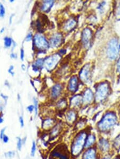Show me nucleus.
Listing matches in <instances>:
<instances>
[{"mask_svg":"<svg viewBox=\"0 0 120 159\" xmlns=\"http://www.w3.org/2000/svg\"><path fill=\"white\" fill-rule=\"evenodd\" d=\"M15 16V14H12L10 15V16L9 17V24L11 25L12 23H13V17Z\"/></svg>","mask_w":120,"mask_h":159,"instance_id":"42","label":"nucleus"},{"mask_svg":"<svg viewBox=\"0 0 120 159\" xmlns=\"http://www.w3.org/2000/svg\"><path fill=\"white\" fill-rule=\"evenodd\" d=\"M58 122L56 119L52 117H46L43 119L41 124L42 129L44 131L49 132Z\"/></svg>","mask_w":120,"mask_h":159,"instance_id":"12","label":"nucleus"},{"mask_svg":"<svg viewBox=\"0 0 120 159\" xmlns=\"http://www.w3.org/2000/svg\"><path fill=\"white\" fill-rule=\"evenodd\" d=\"M14 68H15L14 66H13V65H11L9 68L8 70V72L9 74H10L13 77L15 76V72L13 71Z\"/></svg>","mask_w":120,"mask_h":159,"instance_id":"34","label":"nucleus"},{"mask_svg":"<svg viewBox=\"0 0 120 159\" xmlns=\"http://www.w3.org/2000/svg\"><path fill=\"white\" fill-rule=\"evenodd\" d=\"M26 109L27 110L28 112L32 114V112H34V107L33 104H30L26 107Z\"/></svg>","mask_w":120,"mask_h":159,"instance_id":"36","label":"nucleus"},{"mask_svg":"<svg viewBox=\"0 0 120 159\" xmlns=\"http://www.w3.org/2000/svg\"><path fill=\"white\" fill-rule=\"evenodd\" d=\"M117 70L119 73H120V57L118 59V63H117Z\"/></svg>","mask_w":120,"mask_h":159,"instance_id":"43","label":"nucleus"},{"mask_svg":"<svg viewBox=\"0 0 120 159\" xmlns=\"http://www.w3.org/2000/svg\"><path fill=\"white\" fill-rule=\"evenodd\" d=\"M111 159V156L110 155H106L105 157H104L102 159Z\"/></svg>","mask_w":120,"mask_h":159,"instance_id":"46","label":"nucleus"},{"mask_svg":"<svg viewBox=\"0 0 120 159\" xmlns=\"http://www.w3.org/2000/svg\"><path fill=\"white\" fill-rule=\"evenodd\" d=\"M83 104L82 96L81 94H76L73 96L70 99V107L71 109H75L76 108H80Z\"/></svg>","mask_w":120,"mask_h":159,"instance_id":"16","label":"nucleus"},{"mask_svg":"<svg viewBox=\"0 0 120 159\" xmlns=\"http://www.w3.org/2000/svg\"><path fill=\"white\" fill-rule=\"evenodd\" d=\"M21 69L23 70V71H25L26 69V66L24 64H23L21 65Z\"/></svg>","mask_w":120,"mask_h":159,"instance_id":"45","label":"nucleus"},{"mask_svg":"<svg viewBox=\"0 0 120 159\" xmlns=\"http://www.w3.org/2000/svg\"><path fill=\"white\" fill-rule=\"evenodd\" d=\"M54 0H45L40 2L38 5V9L41 13H49L53 5L55 4Z\"/></svg>","mask_w":120,"mask_h":159,"instance_id":"13","label":"nucleus"},{"mask_svg":"<svg viewBox=\"0 0 120 159\" xmlns=\"http://www.w3.org/2000/svg\"><path fill=\"white\" fill-rule=\"evenodd\" d=\"M20 59H21V61H24V59H25V51L24 49L21 48L20 49Z\"/></svg>","mask_w":120,"mask_h":159,"instance_id":"33","label":"nucleus"},{"mask_svg":"<svg viewBox=\"0 0 120 159\" xmlns=\"http://www.w3.org/2000/svg\"><path fill=\"white\" fill-rule=\"evenodd\" d=\"M4 157L9 159H12L14 158L16 154V152L15 151H9L4 153Z\"/></svg>","mask_w":120,"mask_h":159,"instance_id":"28","label":"nucleus"},{"mask_svg":"<svg viewBox=\"0 0 120 159\" xmlns=\"http://www.w3.org/2000/svg\"><path fill=\"white\" fill-rule=\"evenodd\" d=\"M36 150H37V145L35 140H33L32 142V147L30 152V155L31 157H34L36 154Z\"/></svg>","mask_w":120,"mask_h":159,"instance_id":"27","label":"nucleus"},{"mask_svg":"<svg viewBox=\"0 0 120 159\" xmlns=\"http://www.w3.org/2000/svg\"><path fill=\"white\" fill-rule=\"evenodd\" d=\"M33 105L34 107V112H35V116H37L39 113V102L38 98L36 97H33Z\"/></svg>","mask_w":120,"mask_h":159,"instance_id":"26","label":"nucleus"},{"mask_svg":"<svg viewBox=\"0 0 120 159\" xmlns=\"http://www.w3.org/2000/svg\"><path fill=\"white\" fill-rule=\"evenodd\" d=\"M1 96L2 97V98H3L4 100H8V96H5V95H3V94H1Z\"/></svg>","mask_w":120,"mask_h":159,"instance_id":"44","label":"nucleus"},{"mask_svg":"<svg viewBox=\"0 0 120 159\" xmlns=\"http://www.w3.org/2000/svg\"><path fill=\"white\" fill-rule=\"evenodd\" d=\"M68 102L65 98H61L56 101L55 104V107L56 110L59 112H64L67 108Z\"/></svg>","mask_w":120,"mask_h":159,"instance_id":"20","label":"nucleus"},{"mask_svg":"<svg viewBox=\"0 0 120 159\" xmlns=\"http://www.w3.org/2000/svg\"><path fill=\"white\" fill-rule=\"evenodd\" d=\"M96 142V137L94 134L89 133L85 140V149H89L93 147Z\"/></svg>","mask_w":120,"mask_h":159,"instance_id":"22","label":"nucleus"},{"mask_svg":"<svg viewBox=\"0 0 120 159\" xmlns=\"http://www.w3.org/2000/svg\"><path fill=\"white\" fill-rule=\"evenodd\" d=\"M3 122H4V119H3L2 116H0V124L3 123Z\"/></svg>","mask_w":120,"mask_h":159,"instance_id":"48","label":"nucleus"},{"mask_svg":"<svg viewBox=\"0 0 120 159\" xmlns=\"http://www.w3.org/2000/svg\"><path fill=\"white\" fill-rule=\"evenodd\" d=\"M110 85L107 82H102L99 84L96 88L95 93V100L97 102H101L107 97L110 93Z\"/></svg>","mask_w":120,"mask_h":159,"instance_id":"6","label":"nucleus"},{"mask_svg":"<svg viewBox=\"0 0 120 159\" xmlns=\"http://www.w3.org/2000/svg\"><path fill=\"white\" fill-rule=\"evenodd\" d=\"M63 89L64 85L62 83H56L49 90V96L50 99L53 101H57L63 93Z\"/></svg>","mask_w":120,"mask_h":159,"instance_id":"9","label":"nucleus"},{"mask_svg":"<svg viewBox=\"0 0 120 159\" xmlns=\"http://www.w3.org/2000/svg\"><path fill=\"white\" fill-rule=\"evenodd\" d=\"M114 159H120V157H119V156H118V157H115Z\"/></svg>","mask_w":120,"mask_h":159,"instance_id":"51","label":"nucleus"},{"mask_svg":"<svg viewBox=\"0 0 120 159\" xmlns=\"http://www.w3.org/2000/svg\"><path fill=\"white\" fill-rule=\"evenodd\" d=\"M98 147L100 150L103 153L107 152L109 149H110V143L108 142L106 139L102 138L100 139L98 142Z\"/></svg>","mask_w":120,"mask_h":159,"instance_id":"24","label":"nucleus"},{"mask_svg":"<svg viewBox=\"0 0 120 159\" xmlns=\"http://www.w3.org/2000/svg\"><path fill=\"white\" fill-rule=\"evenodd\" d=\"M113 145L116 150H119L120 148V134L117 136L113 142Z\"/></svg>","mask_w":120,"mask_h":159,"instance_id":"30","label":"nucleus"},{"mask_svg":"<svg viewBox=\"0 0 120 159\" xmlns=\"http://www.w3.org/2000/svg\"><path fill=\"white\" fill-rule=\"evenodd\" d=\"M81 159H97V149L95 147L86 149L82 154Z\"/></svg>","mask_w":120,"mask_h":159,"instance_id":"19","label":"nucleus"},{"mask_svg":"<svg viewBox=\"0 0 120 159\" xmlns=\"http://www.w3.org/2000/svg\"><path fill=\"white\" fill-rule=\"evenodd\" d=\"M79 78L78 76L74 75L71 77L68 83V90L71 93H75L78 89Z\"/></svg>","mask_w":120,"mask_h":159,"instance_id":"15","label":"nucleus"},{"mask_svg":"<svg viewBox=\"0 0 120 159\" xmlns=\"http://www.w3.org/2000/svg\"><path fill=\"white\" fill-rule=\"evenodd\" d=\"M44 65V59L38 58L34 61L32 64V69L35 72H39L40 70L43 68Z\"/></svg>","mask_w":120,"mask_h":159,"instance_id":"23","label":"nucleus"},{"mask_svg":"<svg viewBox=\"0 0 120 159\" xmlns=\"http://www.w3.org/2000/svg\"><path fill=\"white\" fill-rule=\"evenodd\" d=\"M118 119L116 114L113 112H108L104 115L98 123L97 127L100 131L107 132L116 125Z\"/></svg>","mask_w":120,"mask_h":159,"instance_id":"2","label":"nucleus"},{"mask_svg":"<svg viewBox=\"0 0 120 159\" xmlns=\"http://www.w3.org/2000/svg\"><path fill=\"white\" fill-rule=\"evenodd\" d=\"M76 25H77V21L74 18L68 19L64 24V30L66 32H70L74 30V28H76Z\"/></svg>","mask_w":120,"mask_h":159,"instance_id":"21","label":"nucleus"},{"mask_svg":"<svg viewBox=\"0 0 120 159\" xmlns=\"http://www.w3.org/2000/svg\"><path fill=\"white\" fill-rule=\"evenodd\" d=\"M33 48L36 52L46 53L50 47L47 36L41 33L36 32L34 35L33 39Z\"/></svg>","mask_w":120,"mask_h":159,"instance_id":"3","label":"nucleus"},{"mask_svg":"<svg viewBox=\"0 0 120 159\" xmlns=\"http://www.w3.org/2000/svg\"><path fill=\"white\" fill-rule=\"evenodd\" d=\"M6 13V10L4 7L3 4L0 3V17L3 18L4 17V16L5 15Z\"/></svg>","mask_w":120,"mask_h":159,"instance_id":"31","label":"nucleus"},{"mask_svg":"<svg viewBox=\"0 0 120 159\" xmlns=\"http://www.w3.org/2000/svg\"><path fill=\"white\" fill-rule=\"evenodd\" d=\"M63 129V123L60 122V121L56 123V124L48 132L49 138L50 139L57 138L61 133Z\"/></svg>","mask_w":120,"mask_h":159,"instance_id":"17","label":"nucleus"},{"mask_svg":"<svg viewBox=\"0 0 120 159\" xmlns=\"http://www.w3.org/2000/svg\"><path fill=\"white\" fill-rule=\"evenodd\" d=\"M71 153L65 145L55 147L51 152L49 159H70Z\"/></svg>","mask_w":120,"mask_h":159,"instance_id":"5","label":"nucleus"},{"mask_svg":"<svg viewBox=\"0 0 120 159\" xmlns=\"http://www.w3.org/2000/svg\"><path fill=\"white\" fill-rule=\"evenodd\" d=\"M10 57L13 59H17L18 56H17V55L16 53L13 52V53H11Z\"/></svg>","mask_w":120,"mask_h":159,"instance_id":"41","label":"nucleus"},{"mask_svg":"<svg viewBox=\"0 0 120 159\" xmlns=\"http://www.w3.org/2000/svg\"><path fill=\"white\" fill-rule=\"evenodd\" d=\"M91 77V66L90 64H85L79 72V79L82 83H88Z\"/></svg>","mask_w":120,"mask_h":159,"instance_id":"10","label":"nucleus"},{"mask_svg":"<svg viewBox=\"0 0 120 159\" xmlns=\"http://www.w3.org/2000/svg\"><path fill=\"white\" fill-rule=\"evenodd\" d=\"M116 13L117 16L120 17V4L118 5V6L116 8Z\"/></svg>","mask_w":120,"mask_h":159,"instance_id":"40","label":"nucleus"},{"mask_svg":"<svg viewBox=\"0 0 120 159\" xmlns=\"http://www.w3.org/2000/svg\"><path fill=\"white\" fill-rule=\"evenodd\" d=\"M34 37V35L32 32H29L25 38V41L26 42H30L31 41H33Z\"/></svg>","mask_w":120,"mask_h":159,"instance_id":"32","label":"nucleus"},{"mask_svg":"<svg viewBox=\"0 0 120 159\" xmlns=\"http://www.w3.org/2000/svg\"><path fill=\"white\" fill-rule=\"evenodd\" d=\"M48 40L51 48H58L63 44L64 38L61 32H57L51 34Z\"/></svg>","mask_w":120,"mask_h":159,"instance_id":"8","label":"nucleus"},{"mask_svg":"<svg viewBox=\"0 0 120 159\" xmlns=\"http://www.w3.org/2000/svg\"><path fill=\"white\" fill-rule=\"evenodd\" d=\"M6 127H4L2 128V129L0 131V139H2L3 137H4L5 134V132L6 131Z\"/></svg>","mask_w":120,"mask_h":159,"instance_id":"37","label":"nucleus"},{"mask_svg":"<svg viewBox=\"0 0 120 159\" xmlns=\"http://www.w3.org/2000/svg\"><path fill=\"white\" fill-rule=\"evenodd\" d=\"M3 41H4V46L5 48H10L11 46H13V40L12 38L9 36H5L3 39Z\"/></svg>","mask_w":120,"mask_h":159,"instance_id":"25","label":"nucleus"},{"mask_svg":"<svg viewBox=\"0 0 120 159\" xmlns=\"http://www.w3.org/2000/svg\"><path fill=\"white\" fill-rule=\"evenodd\" d=\"M119 49H120V45H119Z\"/></svg>","mask_w":120,"mask_h":159,"instance_id":"53","label":"nucleus"},{"mask_svg":"<svg viewBox=\"0 0 120 159\" xmlns=\"http://www.w3.org/2000/svg\"><path fill=\"white\" fill-rule=\"evenodd\" d=\"M66 122L68 125H73L76 122L78 119V114L74 109H70L65 114Z\"/></svg>","mask_w":120,"mask_h":159,"instance_id":"14","label":"nucleus"},{"mask_svg":"<svg viewBox=\"0 0 120 159\" xmlns=\"http://www.w3.org/2000/svg\"><path fill=\"white\" fill-rule=\"evenodd\" d=\"M88 132L85 129L78 131L73 139L71 145L70 153L73 157H78L85 149V140L88 134Z\"/></svg>","mask_w":120,"mask_h":159,"instance_id":"1","label":"nucleus"},{"mask_svg":"<svg viewBox=\"0 0 120 159\" xmlns=\"http://www.w3.org/2000/svg\"><path fill=\"white\" fill-rule=\"evenodd\" d=\"M83 99V104L88 105L93 102L94 99V95L93 92L90 89H86L82 95Z\"/></svg>","mask_w":120,"mask_h":159,"instance_id":"18","label":"nucleus"},{"mask_svg":"<svg viewBox=\"0 0 120 159\" xmlns=\"http://www.w3.org/2000/svg\"><path fill=\"white\" fill-rule=\"evenodd\" d=\"M17 99H18V101L20 100V96L19 94H18V96H17Z\"/></svg>","mask_w":120,"mask_h":159,"instance_id":"50","label":"nucleus"},{"mask_svg":"<svg viewBox=\"0 0 120 159\" xmlns=\"http://www.w3.org/2000/svg\"><path fill=\"white\" fill-rule=\"evenodd\" d=\"M93 38V31L90 28H86L82 31L81 33V43L85 48L90 46L91 41Z\"/></svg>","mask_w":120,"mask_h":159,"instance_id":"11","label":"nucleus"},{"mask_svg":"<svg viewBox=\"0 0 120 159\" xmlns=\"http://www.w3.org/2000/svg\"><path fill=\"white\" fill-rule=\"evenodd\" d=\"M62 56L58 52L46 56L44 59L43 68L45 69L47 71L52 72L57 68V66L60 62Z\"/></svg>","mask_w":120,"mask_h":159,"instance_id":"4","label":"nucleus"},{"mask_svg":"<svg viewBox=\"0 0 120 159\" xmlns=\"http://www.w3.org/2000/svg\"><path fill=\"white\" fill-rule=\"evenodd\" d=\"M14 1H15L14 0H10L9 1V2H11V3H13V2H14Z\"/></svg>","mask_w":120,"mask_h":159,"instance_id":"52","label":"nucleus"},{"mask_svg":"<svg viewBox=\"0 0 120 159\" xmlns=\"http://www.w3.org/2000/svg\"><path fill=\"white\" fill-rule=\"evenodd\" d=\"M16 140H17L16 146H17V150L20 152V151H21L22 147L24 145L23 140H22V139L20 137H17V138H16Z\"/></svg>","mask_w":120,"mask_h":159,"instance_id":"29","label":"nucleus"},{"mask_svg":"<svg viewBox=\"0 0 120 159\" xmlns=\"http://www.w3.org/2000/svg\"><path fill=\"white\" fill-rule=\"evenodd\" d=\"M22 140H23V145L25 144L26 142V141H27V137H25L23 138V139H22Z\"/></svg>","mask_w":120,"mask_h":159,"instance_id":"47","label":"nucleus"},{"mask_svg":"<svg viewBox=\"0 0 120 159\" xmlns=\"http://www.w3.org/2000/svg\"><path fill=\"white\" fill-rule=\"evenodd\" d=\"M5 28H2L1 29V30H0V33H3L5 31Z\"/></svg>","mask_w":120,"mask_h":159,"instance_id":"49","label":"nucleus"},{"mask_svg":"<svg viewBox=\"0 0 120 159\" xmlns=\"http://www.w3.org/2000/svg\"><path fill=\"white\" fill-rule=\"evenodd\" d=\"M2 140L3 143L7 144V143H8L9 141V137L6 134H5L4 137L2 138Z\"/></svg>","mask_w":120,"mask_h":159,"instance_id":"38","label":"nucleus"},{"mask_svg":"<svg viewBox=\"0 0 120 159\" xmlns=\"http://www.w3.org/2000/svg\"><path fill=\"white\" fill-rule=\"evenodd\" d=\"M58 53H59V54L60 55H61V56H63V55H65V54L66 53V50L65 49H64V48H62V49H60L59 50V51H58Z\"/></svg>","mask_w":120,"mask_h":159,"instance_id":"39","label":"nucleus"},{"mask_svg":"<svg viewBox=\"0 0 120 159\" xmlns=\"http://www.w3.org/2000/svg\"><path fill=\"white\" fill-rule=\"evenodd\" d=\"M119 51V46L117 39L113 38L111 40L108 45L107 54L108 57L111 59H115L118 57Z\"/></svg>","mask_w":120,"mask_h":159,"instance_id":"7","label":"nucleus"},{"mask_svg":"<svg viewBox=\"0 0 120 159\" xmlns=\"http://www.w3.org/2000/svg\"><path fill=\"white\" fill-rule=\"evenodd\" d=\"M19 122L20 123V125L21 128H23L25 126V122H24V119L23 116H19Z\"/></svg>","mask_w":120,"mask_h":159,"instance_id":"35","label":"nucleus"}]
</instances>
